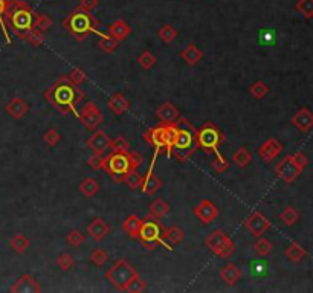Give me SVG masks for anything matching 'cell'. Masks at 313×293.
<instances>
[{
  "label": "cell",
  "instance_id": "6da1fadb",
  "mask_svg": "<svg viewBox=\"0 0 313 293\" xmlns=\"http://www.w3.org/2000/svg\"><path fill=\"white\" fill-rule=\"evenodd\" d=\"M46 101H49L61 115L72 113L73 116H80L76 110V104L84 98V92L70 81L69 75L61 76L58 81L44 92Z\"/></svg>",
  "mask_w": 313,
  "mask_h": 293
},
{
  "label": "cell",
  "instance_id": "7a4b0ae2",
  "mask_svg": "<svg viewBox=\"0 0 313 293\" xmlns=\"http://www.w3.org/2000/svg\"><path fill=\"white\" fill-rule=\"evenodd\" d=\"M37 14L31 9L28 3L21 0H11L9 6L3 15V21L8 29H11L18 38H21L26 32L35 28Z\"/></svg>",
  "mask_w": 313,
  "mask_h": 293
},
{
  "label": "cell",
  "instance_id": "3957f363",
  "mask_svg": "<svg viewBox=\"0 0 313 293\" xmlns=\"http://www.w3.org/2000/svg\"><path fill=\"white\" fill-rule=\"evenodd\" d=\"M174 124L177 127V135L171 148V156H174L179 162H187L199 148L197 128L185 118H179Z\"/></svg>",
  "mask_w": 313,
  "mask_h": 293
},
{
  "label": "cell",
  "instance_id": "277c9868",
  "mask_svg": "<svg viewBox=\"0 0 313 293\" xmlns=\"http://www.w3.org/2000/svg\"><path fill=\"white\" fill-rule=\"evenodd\" d=\"M98 26H99V21L89 11H83L78 8L73 12H70L67 17H64L63 20V28L69 34H72L76 40H83L89 34H95L104 38L107 34H102L98 29Z\"/></svg>",
  "mask_w": 313,
  "mask_h": 293
},
{
  "label": "cell",
  "instance_id": "5b68a950",
  "mask_svg": "<svg viewBox=\"0 0 313 293\" xmlns=\"http://www.w3.org/2000/svg\"><path fill=\"white\" fill-rule=\"evenodd\" d=\"M164 234H165V228L159 223V220L147 216L142 220L138 238H139V242L144 245V248L148 249V251H153L158 246H162V248L168 249L170 252H173L174 248L170 246V243L165 240Z\"/></svg>",
  "mask_w": 313,
  "mask_h": 293
},
{
  "label": "cell",
  "instance_id": "8992f818",
  "mask_svg": "<svg viewBox=\"0 0 313 293\" xmlns=\"http://www.w3.org/2000/svg\"><path fill=\"white\" fill-rule=\"evenodd\" d=\"M225 141L223 131L213 122H205L197 130V147L205 154H216L219 153L220 145Z\"/></svg>",
  "mask_w": 313,
  "mask_h": 293
},
{
  "label": "cell",
  "instance_id": "52a82bcc",
  "mask_svg": "<svg viewBox=\"0 0 313 293\" xmlns=\"http://www.w3.org/2000/svg\"><path fill=\"white\" fill-rule=\"evenodd\" d=\"M104 171H106L115 182H124V176L132 170L128 153H115L112 151L104 162Z\"/></svg>",
  "mask_w": 313,
  "mask_h": 293
},
{
  "label": "cell",
  "instance_id": "ba28073f",
  "mask_svg": "<svg viewBox=\"0 0 313 293\" xmlns=\"http://www.w3.org/2000/svg\"><path fill=\"white\" fill-rule=\"evenodd\" d=\"M205 245L219 258H229L234 252H236V243L232 242L231 237H228L220 229H216L208 235L205 240Z\"/></svg>",
  "mask_w": 313,
  "mask_h": 293
},
{
  "label": "cell",
  "instance_id": "9c48e42d",
  "mask_svg": "<svg viewBox=\"0 0 313 293\" xmlns=\"http://www.w3.org/2000/svg\"><path fill=\"white\" fill-rule=\"evenodd\" d=\"M138 272L135 271V268L132 264H128L127 260L119 258L112 268L106 272V278L109 283H112V286L118 290L125 289V286L128 284V281L132 280Z\"/></svg>",
  "mask_w": 313,
  "mask_h": 293
},
{
  "label": "cell",
  "instance_id": "30bf717a",
  "mask_svg": "<svg viewBox=\"0 0 313 293\" xmlns=\"http://www.w3.org/2000/svg\"><path fill=\"white\" fill-rule=\"evenodd\" d=\"M102 119H104V116H102L101 110L92 101L84 104L83 110L80 112V116H78V121H80L87 130H92V131H95V128L102 122Z\"/></svg>",
  "mask_w": 313,
  "mask_h": 293
},
{
  "label": "cell",
  "instance_id": "8fae6325",
  "mask_svg": "<svg viewBox=\"0 0 313 293\" xmlns=\"http://www.w3.org/2000/svg\"><path fill=\"white\" fill-rule=\"evenodd\" d=\"M159 154H161V153L154 151V154H153V161H151V164H150V167H148V170H147V173H145V176H144V179H142L141 190H142V193L147 194V196H154L156 193H158V191L162 188V180L154 174V164H156V159H158Z\"/></svg>",
  "mask_w": 313,
  "mask_h": 293
},
{
  "label": "cell",
  "instance_id": "7c38bea8",
  "mask_svg": "<svg viewBox=\"0 0 313 293\" xmlns=\"http://www.w3.org/2000/svg\"><path fill=\"white\" fill-rule=\"evenodd\" d=\"M165 130H167V124L161 122L158 127H151L144 133V139L154 148V151H158V153H162L167 148Z\"/></svg>",
  "mask_w": 313,
  "mask_h": 293
},
{
  "label": "cell",
  "instance_id": "4fadbf2b",
  "mask_svg": "<svg viewBox=\"0 0 313 293\" xmlns=\"http://www.w3.org/2000/svg\"><path fill=\"white\" fill-rule=\"evenodd\" d=\"M275 171L278 174V177H281L286 183H292L303 171V168H300L292 156H286L283 161L275 167Z\"/></svg>",
  "mask_w": 313,
  "mask_h": 293
},
{
  "label": "cell",
  "instance_id": "5bb4252c",
  "mask_svg": "<svg viewBox=\"0 0 313 293\" xmlns=\"http://www.w3.org/2000/svg\"><path fill=\"white\" fill-rule=\"evenodd\" d=\"M245 228L254 237H262L271 228V222L260 211H254L252 214L245 220Z\"/></svg>",
  "mask_w": 313,
  "mask_h": 293
},
{
  "label": "cell",
  "instance_id": "9a60e30c",
  "mask_svg": "<svg viewBox=\"0 0 313 293\" xmlns=\"http://www.w3.org/2000/svg\"><path fill=\"white\" fill-rule=\"evenodd\" d=\"M194 216L205 225L214 222L219 217V209L211 200H202L194 208Z\"/></svg>",
  "mask_w": 313,
  "mask_h": 293
},
{
  "label": "cell",
  "instance_id": "2e32d148",
  "mask_svg": "<svg viewBox=\"0 0 313 293\" xmlns=\"http://www.w3.org/2000/svg\"><path fill=\"white\" fill-rule=\"evenodd\" d=\"M110 142H112V139L106 131L96 130L87 139V147L92 150L93 154H104L110 148Z\"/></svg>",
  "mask_w": 313,
  "mask_h": 293
},
{
  "label": "cell",
  "instance_id": "e0dca14e",
  "mask_svg": "<svg viewBox=\"0 0 313 293\" xmlns=\"http://www.w3.org/2000/svg\"><path fill=\"white\" fill-rule=\"evenodd\" d=\"M9 292H12V293H40L41 287L31 275H23L11 286Z\"/></svg>",
  "mask_w": 313,
  "mask_h": 293
},
{
  "label": "cell",
  "instance_id": "ac0fdd59",
  "mask_svg": "<svg viewBox=\"0 0 313 293\" xmlns=\"http://www.w3.org/2000/svg\"><path fill=\"white\" fill-rule=\"evenodd\" d=\"M281 151H283V145H281L277 139L269 138L262 147H260L258 156L262 157L265 162H272L274 159H275Z\"/></svg>",
  "mask_w": 313,
  "mask_h": 293
},
{
  "label": "cell",
  "instance_id": "d6986e66",
  "mask_svg": "<svg viewBox=\"0 0 313 293\" xmlns=\"http://www.w3.org/2000/svg\"><path fill=\"white\" fill-rule=\"evenodd\" d=\"M109 232H110V226L101 217L93 219L87 226V234L95 240V242H101L102 238H106L109 235Z\"/></svg>",
  "mask_w": 313,
  "mask_h": 293
},
{
  "label": "cell",
  "instance_id": "ffe728a7",
  "mask_svg": "<svg viewBox=\"0 0 313 293\" xmlns=\"http://www.w3.org/2000/svg\"><path fill=\"white\" fill-rule=\"evenodd\" d=\"M156 116H158V119L162 124H173V122H176L179 119V110H177V107L173 102L167 101L158 109V112H156Z\"/></svg>",
  "mask_w": 313,
  "mask_h": 293
},
{
  "label": "cell",
  "instance_id": "44dd1931",
  "mask_svg": "<svg viewBox=\"0 0 313 293\" xmlns=\"http://www.w3.org/2000/svg\"><path fill=\"white\" fill-rule=\"evenodd\" d=\"M6 113L9 116H12L14 119H21L26 113L29 112V105L26 104L21 98L15 96L12 98L8 104H6V107H5Z\"/></svg>",
  "mask_w": 313,
  "mask_h": 293
},
{
  "label": "cell",
  "instance_id": "7402d4cb",
  "mask_svg": "<svg viewBox=\"0 0 313 293\" xmlns=\"http://www.w3.org/2000/svg\"><path fill=\"white\" fill-rule=\"evenodd\" d=\"M220 278L225 281V284L234 286V284H237L239 280L242 278V271H240V268L237 264L229 263L220 269Z\"/></svg>",
  "mask_w": 313,
  "mask_h": 293
},
{
  "label": "cell",
  "instance_id": "603a6c76",
  "mask_svg": "<svg viewBox=\"0 0 313 293\" xmlns=\"http://www.w3.org/2000/svg\"><path fill=\"white\" fill-rule=\"evenodd\" d=\"M107 105H109V109H110L115 115L121 116V115H124V113L128 110L130 102H128V99H127V96H125L124 93H115V95L110 96Z\"/></svg>",
  "mask_w": 313,
  "mask_h": 293
},
{
  "label": "cell",
  "instance_id": "cb8c5ba5",
  "mask_svg": "<svg viewBox=\"0 0 313 293\" xmlns=\"http://www.w3.org/2000/svg\"><path fill=\"white\" fill-rule=\"evenodd\" d=\"M130 34H132V28L125 20H116L109 26V35H112L118 41L125 40Z\"/></svg>",
  "mask_w": 313,
  "mask_h": 293
},
{
  "label": "cell",
  "instance_id": "d4e9b609",
  "mask_svg": "<svg viewBox=\"0 0 313 293\" xmlns=\"http://www.w3.org/2000/svg\"><path fill=\"white\" fill-rule=\"evenodd\" d=\"M292 122L301 131H309L313 127V113L309 109H301L295 113V116L292 118Z\"/></svg>",
  "mask_w": 313,
  "mask_h": 293
},
{
  "label": "cell",
  "instance_id": "484cf974",
  "mask_svg": "<svg viewBox=\"0 0 313 293\" xmlns=\"http://www.w3.org/2000/svg\"><path fill=\"white\" fill-rule=\"evenodd\" d=\"M180 57H182V60H184L187 64L194 66V64H197V63L203 58V52H202L196 44L190 43L184 50H182Z\"/></svg>",
  "mask_w": 313,
  "mask_h": 293
},
{
  "label": "cell",
  "instance_id": "4316f807",
  "mask_svg": "<svg viewBox=\"0 0 313 293\" xmlns=\"http://www.w3.org/2000/svg\"><path fill=\"white\" fill-rule=\"evenodd\" d=\"M141 225H142V219H139L136 214H132L128 216L124 223H122V229L128 234V237L132 238H138L139 235V229H141Z\"/></svg>",
  "mask_w": 313,
  "mask_h": 293
},
{
  "label": "cell",
  "instance_id": "83f0119b",
  "mask_svg": "<svg viewBox=\"0 0 313 293\" xmlns=\"http://www.w3.org/2000/svg\"><path fill=\"white\" fill-rule=\"evenodd\" d=\"M170 212V205L164 200V199H156L151 205H150V217L153 219H162L164 216H167Z\"/></svg>",
  "mask_w": 313,
  "mask_h": 293
},
{
  "label": "cell",
  "instance_id": "f1b7e54d",
  "mask_svg": "<svg viewBox=\"0 0 313 293\" xmlns=\"http://www.w3.org/2000/svg\"><path fill=\"white\" fill-rule=\"evenodd\" d=\"M232 162L236 164L239 168H246L252 162V154L248 151V148L240 147L239 150L234 151V154H232Z\"/></svg>",
  "mask_w": 313,
  "mask_h": 293
},
{
  "label": "cell",
  "instance_id": "f546056e",
  "mask_svg": "<svg viewBox=\"0 0 313 293\" xmlns=\"http://www.w3.org/2000/svg\"><path fill=\"white\" fill-rule=\"evenodd\" d=\"M9 246L14 252L17 254H23L28 251V248L31 246V242L28 238H26L23 234H17L11 238V242H9Z\"/></svg>",
  "mask_w": 313,
  "mask_h": 293
},
{
  "label": "cell",
  "instance_id": "4dcf8cb0",
  "mask_svg": "<svg viewBox=\"0 0 313 293\" xmlns=\"http://www.w3.org/2000/svg\"><path fill=\"white\" fill-rule=\"evenodd\" d=\"M142 176L138 170H130L125 176H124V183L128 186L130 190H138L142 185Z\"/></svg>",
  "mask_w": 313,
  "mask_h": 293
},
{
  "label": "cell",
  "instance_id": "1f68e13d",
  "mask_svg": "<svg viewBox=\"0 0 313 293\" xmlns=\"http://www.w3.org/2000/svg\"><path fill=\"white\" fill-rule=\"evenodd\" d=\"M80 191L86 196V197H93L98 191H99V183L92 179V177H87L84 179L81 183H80Z\"/></svg>",
  "mask_w": 313,
  "mask_h": 293
},
{
  "label": "cell",
  "instance_id": "d6a6232c",
  "mask_svg": "<svg viewBox=\"0 0 313 293\" xmlns=\"http://www.w3.org/2000/svg\"><path fill=\"white\" fill-rule=\"evenodd\" d=\"M254 249H255V252H257L258 257H268V255H271L274 246H272V243L269 242L268 238H265L262 235V237H258L257 243L254 245Z\"/></svg>",
  "mask_w": 313,
  "mask_h": 293
},
{
  "label": "cell",
  "instance_id": "836d02e7",
  "mask_svg": "<svg viewBox=\"0 0 313 293\" xmlns=\"http://www.w3.org/2000/svg\"><path fill=\"white\" fill-rule=\"evenodd\" d=\"M164 237H165V240H167L168 243H171V245H179V243L182 242V240H184L185 232L182 231L179 226H171V228L165 229Z\"/></svg>",
  "mask_w": 313,
  "mask_h": 293
},
{
  "label": "cell",
  "instance_id": "e575fe53",
  "mask_svg": "<svg viewBox=\"0 0 313 293\" xmlns=\"http://www.w3.org/2000/svg\"><path fill=\"white\" fill-rule=\"evenodd\" d=\"M286 257L294 263H298L306 257V251L303 249V246L300 243H292L288 249H286Z\"/></svg>",
  "mask_w": 313,
  "mask_h": 293
},
{
  "label": "cell",
  "instance_id": "d590c367",
  "mask_svg": "<svg viewBox=\"0 0 313 293\" xmlns=\"http://www.w3.org/2000/svg\"><path fill=\"white\" fill-rule=\"evenodd\" d=\"M21 40L28 41L29 44H32V46L37 47V46L43 44V41H44V32H41L40 29L34 28V29H31L29 32H26V34L21 37Z\"/></svg>",
  "mask_w": 313,
  "mask_h": 293
},
{
  "label": "cell",
  "instance_id": "8d00e7d4",
  "mask_svg": "<svg viewBox=\"0 0 313 293\" xmlns=\"http://www.w3.org/2000/svg\"><path fill=\"white\" fill-rule=\"evenodd\" d=\"M118 44H119V41L116 38H113L112 35H109V34L104 38H101L99 43H98L99 49L102 52H106V54H113V52L116 50V47H118Z\"/></svg>",
  "mask_w": 313,
  "mask_h": 293
},
{
  "label": "cell",
  "instance_id": "74e56055",
  "mask_svg": "<svg viewBox=\"0 0 313 293\" xmlns=\"http://www.w3.org/2000/svg\"><path fill=\"white\" fill-rule=\"evenodd\" d=\"M147 289V284L145 281L139 277V274H136L132 280L128 281V284L125 286L124 292H132V293H139V292H144Z\"/></svg>",
  "mask_w": 313,
  "mask_h": 293
},
{
  "label": "cell",
  "instance_id": "f35d334b",
  "mask_svg": "<svg viewBox=\"0 0 313 293\" xmlns=\"http://www.w3.org/2000/svg\"><path fill=\"white\" fill-rule=\"evenodd\" d=\"M249 93L255 98V99H263L268 93H269V86L263 81H257L249 87Z\"/></svg>",
  "mask_w": 313,
  "mask_h": 293
},
{
  "label": "cell",
  "instance_id": "ab89813d",
  "mask_svg": "<svg viewBox=\"0 0 313 293\" xmlns=\"http://www.w3.org/2000/svg\"><path fill=\"white\" fill-rule=\"evenodd\" d=\"M67 243L72 246V248H80L84 242H86V237L81 231H78V229H72L67 232Z\"/></svg>",
  "mask_w": 313,
  "mask_h": 293
},
{
  "label": "cell",
  "instance_id": "60d3db41",
  "mask_svg": "<svg viewBox=\"0 0 313 293\" xmlns=\"http://www.w3.org/2000/svg\"><path fill=\"white\" fill-rule=\"evenodd\" d=\"M211 167H213V170L216 173H220L222 174V173H225L229 168V161L219 151V153H216V159H214V161H211Z\"/></svg>",
  "mask_w": 313,
  "mask_h": 293
},
{
  "label": "cell",
  "instance_id": "b9f144b4",
  "mask_svg": "<svg viewBox=\"0 0 313 293\" xmlns=\"http://www.w3.org/2000/svg\"><path fill=\"white\" fill-rule=\"evenodd\" d=\"M9 2H11V0H0V28H2V31H3V35H5V38H6V43H8V44H11V43H12V40H11V37H9L8 28L5 26L3 15H5V12H6L8 6H9Z\"/></svg>",
  "mask_w": 313,
  "mask_h": 293
},
{
  "label": "cell",
  "instance_id": "7bdbcfd3",
  "mask_svg": "<svg viewBox=\"0 0 313 293\" xmlns=\"http://www.w3.org/2000/svg\"><path fill=\"white\" fill-rule=\"evenodd\" d=\"M110 150L115 151V153H128L130 151V144L124 136H118V138L112 139Z\"/></svg>",
  "mask_w": 313,
  "mask_h": 293
},
{
  "label": "cell",
  "instance_id": "ee69618b",
  "mask_svg": "<svg viewBox=\"0 0 313 293\" xmlns=\"http://www.w3.org/2000/svg\"><path fill=\"white\" fill-rule=\"evenodd\" d=\"M176 37H177V31L173 28V24H164L159 29V38L164 43H171V41H174Z\"/></svg>",
  "mask_w": 313,
  "mask_h": 293
},
{
  "label": "cell",
  "instance_id": "f6af8a7d",
  "mask_svg": "<svg viewBox=\"0 0 313 293\" xmlns=\"http://www.w3.org/2000/svg\"><path fill=\"white\" fill-rule=\"evenodd\" d=\"M138 63H139V66H141L142 69L150 70V69L156 64V57L151 54L150 50H144L142 54L138 57Z\"/></svg>",
  "mask_w": 313,
  "mask_h": 293
},
{
  "label": "cell",
  "instance_id": "bcb514c9",
  "mask_svg": "<svg viewBox=\"0 0 313 293\" xmlns=\"http://www.w3.org/2000/svg\"><path fill=\"white\" fill-rule=\"evenodd\" d=\"M43 141L49 145V147H55L60 144L61 141V135H60V131L55 130V128H49L44 135H43Z\"/></svg>",
  "mask_w": 313,
  "mask_h": 293
},
{
  "label": "cell",
  "instance_id": "7dc6e473",
  "mask_svg": "<svg viewBox=\"0 0 313 293\" xmlns=\"http://www.w3.org/2000/svg\"><path fill=\"white\" fill-rule=\"evenodd\" d=\"M54 24L52 18L47 14H37V20H35V28L40 29L41 32H46L50 29V26Z\"/></svg>",
  "mask_w": 313,
  "mask_h": 293
},
{
  "label": "cell",
  "instance_id": "c3c4849f",
  "mask_svg": "<svg viewBox=\"0 0 313 293\" xmlns=\"http://www.w3.org/2000/svg\"><path fill=\"white\" fill-rule=\"evenodd\" d=\"M280 219L288 225V226H291V225H294L297 220H298V212H297V209H294V208H286L281 214H280Z\"/></svg>",
  "mask_w": 313,
  "mask_h": 293
},
{
  "label": "cell",
  "instance_id": "681fc988",
  "mask_svg": "<svg viewBox=\"0 0 313 293\" xmlns=\"http://www.w3.org/2000/svg\"><path fill=\"white\" fill-rule=\"evenodd\" d=\"M109 260V254L104 251V249H95L92 254H90V263L101 268V266Z\"/></svg>",
  "mask_w": 313,
  "mask_h": 293
},
{
  "label": "cell",
  "instance_id": "f907efd6",
  "mask_svg": "<svg viewBox=\"0 0 313 293\" xmlns=\"http://www.w3.org/2000/svg\"><path fill=\"white\" fill-rule=\"evenodd\" d=\"M295 8H297V11H300L306 18L313 17V0H300Z\"/></svg>",
  "mask_w": 313,
  "mask_h": 293
},
{
  "label": "cell",
  "instance_id": "816d5d0a",
  "mask_svg": "<svg viewBox=\"0 0 313 293\" xmlns=\"http://www.w3.org/2000/svg\"><path fill=\"white\" fill-rule=\"evenodd\" d=\"M57 264H58V268H60L61 271L67 272V271H70V269L73 268V257H72L70 254H67V252H63V254L58 257Z\"/></svg>",
  "mask_w": 313,
  "mask_h": 293
},
{
  "label": "cell",
  "instance_id": "f5cc1de1",
  "mask_svg": "<svg viewBox=\"0 0 313 293\" xmlns=\"http://www.w3.org/2000/svg\"><path fill=\"white\" fill-rule=\"evenodd\" d=\"M69 78H70V81H72L73 84L80 86V84H83V83L86 81V79H87V75H86V72H84L83 69H78V67H75V69H72V70H70Z\"/></svg>",
  "mask_w": 313,
  "mask_h": 293
},
{
  "label": "cell",
  "instance_id": "db71d44e",
  "mask_svg": "<svg viewBox=\"0 0 313 293\" xmlns=\"http://www.w3.org/2000/svg\"><path fill=\"white\" fill-rule=\"evenodd\" d=\"M104 162H106V157H104L102 154H92L89 159H87V165L98 171V170H102L104 168Z\"/></svg>",
  "mask_w": 313,
  "mask_h": 293
},
{
  "label": "cell",
  "instance_id": "11a10c76",
  "mask_svg": "<svg viewBox=\"0 0 313 293\" xmlns=\"http://www.w3.org/2000/svg\"><path fill=\"white\" fill-rule=\"evenodd\" d=\"M128 157H130V164H132V170H138L144 162L142 156L138 151H128Z\"/></svg>",
  "mask_w": 313,
  "mask_h": 293
},
{
  "label": "cell",
  "instance_id": "9f6ffc18",
  "mask_svg": "<svg viewBox=\"0 0 313 293\" xmlns=\"http://www.w3.org/2000/svg\"><path fill=\"white\" fill-rule=\"evenodd\" d=\"M268 274V263L255 261L252 263V275H266Z\"/></svg>",
  "mask_w": 313,
  "mask_h": 293
},
{
  "label": "cell",
  "instance_id": "6f0895ef",
  "mask_svg": "<svg viewBox=\"0 0 313 293\" xmlns=\"http://www.w3.org/2000/svg\"><path fill=\"white\" fill-rule=\"evenodd\" d=\"M98 0H80V3H78V9H83V11H92L98 6Z\"/></svg>",
  "mask_w": 313,
  "mask_h": 293
},
{
  "label": "cell",
  "instance_id": "680465c9",
  "mask_svg": "<svg viewBox=\"0 0 313 293\" xmlns=\"http://www.w3.org/2000/svg\"><path fill=\"white\" fill-rule=\"evenodd\" d=\"M292 157H294L295 164H297L300 168H304V167L307 165V157H306L303 153H297V154H294Z\"/></svg>",
  "mask_w": 313,
  "mask_h": 293
}]
</instances>
